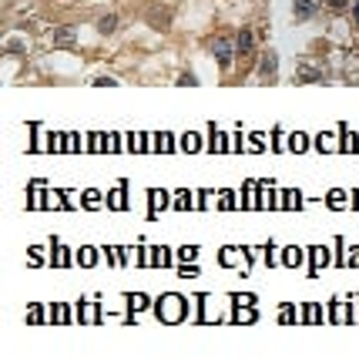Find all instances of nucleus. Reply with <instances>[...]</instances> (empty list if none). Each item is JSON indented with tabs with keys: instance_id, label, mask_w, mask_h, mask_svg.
Wrapping results in <instances>:
<instances>
[{
	"instance_id": "f257e3e1",
	"label": "nucleus",
	"mask_w": 359,
	"mask_h": 359,
	"mask_svg": "<svg viewBox=\"0 0 359 359\" xmlns=\"http://www.w3.org/2000/svg\"><path fill=\"white\" fill-rule=\"evenodd\" d=\"M158 315H161L165 322H178L181 315H185V299H181V295H165V299L158 302Z\"/></svg>"
},
{
	"instance_id": "f03ea898",
	"label": "nucleus",
	"mask_w": 359,
	"mask_h": 359,
	"mask_svg": "<svg viewBox=\"0 0 359 359\" xmlns=\"http://www.w3.org/2000/svg\"><path fill=\"white\" fill-rule=\"evenodd\" d=\"M315 81H322V68L312 64V61H302L295 68V84H315Z\"/></svg>"
},
{
	"instance_id": "7ed1b4c3",
	"label": "nucleus",
	"mask_w": 359,
	"mask_h": 359,
	"mask_svg": "<svg viewBox=\"0 0 359 359\" xmlns=\"http://www.w3.org/2000/svg\"><path fill=\"white\" fill-rule=\"evenodd\" d=\"M275 74H279V54H275V51H265V54H262V61H258V78H262V81H272Z\"/></svg>"
},
{
	"instance_id": "20e7f679",
	"label": "nucleus",
	"mask_w": 359,
	"mask_h": 359,
	"mask_svg": "<svg viewBox=\"0 0 359 359\" xmlns=\"http://www.w3.org/2000/svg\"><path fill=\"white\" fill-rule=\"evenodd\" d=\"M319 7H322L319 0H292V11H295V17H299V21L315 17V14H319Z\"/></svg>"
},
{
	"instance_id": "39448f33",
	"label": "nucleus",
	"mask_w": 359,
	"mask_h": 359,
	"mask_svg": "<svg viewBox=\"0 0 359 359\" xmlns=\"http://www.w3.org/2000/svg\"><path fill=\"white\" fill-rule=\"evenodd\" d=\"M215 57H218V64H222V68H232L235 51H232V44H228V37H218V41H215Z\"/></svg>"
},
{
	"instance_id": "423d86ee",
	"label": "nucleus",
	"mask_w": 359,
	"mask_h": 359,
	"mask_svg": "<svg viewBox=\"0 0 359 359\" xmlns=\"http://www.w3.org/2000/svg\"><path fill=\"white\" fill-rule=\"evenodd\" d=\"M235 51H238V54H242V57H245V54H252V51H255V34H252L248 27H245V31H238V34H235Z\"/></svg>"
},
{
	"instance_id": "0eeeda50",
	"label": "nucleus",
	"mask_w": 359,
	"mask_h": 359,
	"mask_svg": "<svg viewBox=\"0 0 359 359\" xmlns=\"http://www.w3.org/2000/svg\"><path fill=\"white\" fill-rule=\"evenodd\" d=\"M51 41H54L57 47H74V41H78V34H74L71 27H54V34H51Z\"/></svg>"
},
{
	"instance_id": "6e6552de",
	"label": "nucleus",
	"mask_w": 359,
	"mask_h": 359,
	"mask_svg": "<svg viewBox=\"0 0 359 359\" xmlns=\"http://www.w3.org/2000/svg\"><path fill=\"white\" fill-rule=\"evenodd\" d=\"M339 138H342V145H339L342 151H356V148H359V138L352 135V131L346 135V124H339Z\"/></svg>"
},
{
	"instance_id": "1a4fd4ad",
	"label": "nucleus",
	"mask_w": 359,
	"mask_h": 359,
	"mask_svg": "<svg viewBox=\"0 0 359 359\" xmlns=\"http://www.w3.org/2000/svg\"><path fill=\"white\" fill-rule=\"evenodd\" d=\"M289 148L292 151H305V148H309V138H305L302 131H295V135L289 138Z\"/></svg>"
},
{
	"instance_id": "9d476101",
	"label": "nucleus",
	"mask_w": 359,
	"mask_h": 359,
	"mask_svg": "<svg viewBox=\"0 0 359 359\" xmlns=\"http://www.w3.org/2000/svg\"><path fill=\"white\" fill-rule=\"evenodd\" d=\"M114 27H118V21H114L111 14H108V17H101V21H98V34H104V37H108V34L114 31Z\"/></svg>"
},
{
	"instance_id": "9b49d317",
	"label": "nucleus",
	"mask_w": 359,
	"mask_h": 359,
	"mask_svg": "<svg viewBox=\"0 0 359 359\" xmlns=\"http://www.w3.org/2000/svg\"><path fill=\"white\" fill-rule=\"evenodd\" d=\"M312 272H309V275H315V272H319V265H325V262H329V255H325V248H312Z\"/></svg>"
},
{
	"instance_id": "f8f14e48",
	"label": "nucleus",
	"mask_w": 359,
	"mask_h": 359,
	"mask_svg": "<svg viewBox=\"0 0 359 359\" xmlns=\"http://www.w3.org/2000/svg\"><path fill=\"white\" fill-rule=\"evenodd\" d=\"M181 148H185V151H198V148H202V138H198V135H185V138H181Z\"/></svg>"
},
{
	"instance_id": "ddd939ff",
	"label": "nucleus",
	"mask_w": 359,
	"mask_h": 359,
	"mask_svg": "<svg viewBox=\"0 0 359 359\" xmlns=\"http://www.w3.org/2000/svg\"><path fill=\"white\" fill-rule=\"evenodd\" d=\"M285 252H289V255H285V265H299V262H302V252H299V248H285Z\"/></svg>"
},
{
	"instance_id": "4468645a",
	"label": "nucleus",
	"mask_w": 359,
	"mask_h": 359,
	"mask_svg": "<svg viewBox=\"0 0 359 359\" xmlns=\"http://www.w3.org/2000/svg\"><path fill=\"white\" fill-rule=\"evenodd\" d=\"M285 198H289V208H299V205H302V195H299V191H285Z\"/></svg>"
},
{
	"instance_id": "2eb2a0df",
	"label": "nucleus",
	"mask_w": 359,
	"mask_h": 359,
	"mask_svg": "<svg viewBox=\"0 0 359 359\" xmlns=\"http://www.w3.org/2000/svg\"><path fill=\"white\" fill-rule=\"evenodd\" d=\"M94 84H98V88H118V81H114V78H108V74L94 78Z\"/></svg>"
},
{
	"instance_id": "dca6fc26",
	"label": "nucleus",
	"mask_w": 359,
	"mask_h": 359,
	"mask_svg": "<svg viewBox=\"0 0 359 359\" xmlns=\"http://www.w3.org/2000/svg\"><path fill=\"white\" fill-rule=\"evenodd\" d=\"M158 151H171V135H158Z\"/></svg>"
},
{
	"instance_id": "f3484780",
	"label": "nucleus",
	"mask_w": 359,
	"mask_h": 359,
	"mask_svg": "<svg viewBox=\"0 0 359 359\" xmlns=\"http://www.w3.org/2000/svg\"><path fill=\"white\" fill-rule=\"evenodd\" d=\"M342 198H346V195H342V191H332V195H329V205H332V208H342Z\"/></svg>"
},
{
	"instance_id": "a211bd4d",
	"label": "nucleus",
	"mask_w": 359,
	"mask_h": 359,
	"mask_svg": "<svg viewBox=\"0 0 359 359\" xmlns=\"http://www.w3.org/2000/svg\"><path fill=\"white\" fill-rule=\"evenodd\" d=\"M325 4H329V7H332L336 14H342V11L349 7V0H325Z\"/></svg>"
},
{
	"instance_id": "6ab92c4d",
	"label": "nucleus",
	"mask_w": 359,
	"mask_h": 359,
	"mask_svg": "<svg viewBox=\"0 0 359 359\" xmlns=\"http://www.w3.org/2000/svg\"><path fill=\"white\" fill-rule=\"evenodd\" d=\"M178 84H191V88H195V84H198V78H195V74H181Z\"/></svg>"
},
{
	"instance_id": "aec40b11",
	"label": "nucleus",
	"mask_w": 359,
	"mask_h": 359,
	"mask_svg": "<svg viewBox=\"0 0 359 359\" xmlns=\"http://www.w3.org/2000/svg\"><path fill=\"white\" fill-rule=\"evenodd\" d=\"M81 262H84V265H91V262H94V248H84V255H81Z\"/></svg>"
},
{
	"instance_id": "412c9836",
	"label": "nucleus",
	"mask_w": 359,
	"mask_h": 359,
	"mask_svg": "<svg viewBox=\"0 0 359 359\" xmlns=\"http://www.w3.org/2000/svg\"><path fill=\"white\" fill-rule=\"evenodd\" d=\"M84 198H88V205H91V208H98V191H88Z\"/></svg>"
},
{
	"instance_id": "4be33fe9",
	"label": "nucleus",
	"mask_w": 359,
	"mask_h": 359,
	"mask_svg": "<svg viewBox=\"0 0 359 359\" xmlns=\"http://www.w3.org/2000/svg\"><path fill=\"white\" fill-rule=\"evenodd\" d=\"M27 319H31V322H41V319H44V312H41V309H31V315H27Z\"/></svg>"
},
{
	"instance_id": "5701e85b",
	"label": "nucleus",
	"mask_w": 359,
	"mask_h": 359,
	"mask_svg": "<svg viewBox=\"0 0 359 359\" xmlns=\"http://www.w3.org/2000/svg\"><path fill=\"white\" fill-rule=\"evenodd\" d=\"M352 17H356V24H359V4H356V7H352Z\"/></svg>"
}]
</instances>
